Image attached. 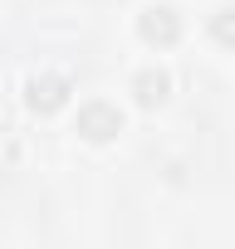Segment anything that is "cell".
Masks as SVG:
<instances>
[{
    "mask_svg": "<svg viewBox=\"0 0 235 249\" xmlns=\"http://www.w3.org/2000/svg\"><path fill=\"white\" fill-rule=\"evenodd\" d=\"M74 132L83 142H113L123 132V112H118V103H108V98H88L78 107V117H74Z\"/></svg>",
    "mask_w": 235,
    "mask_h": 249,
    "instance_id": "obj_1",
    "label": "cell"
},
{
    "mask_svg": "<svg viewBox=\"0 0 235 249\" xmlns=\"http://www.w3.org/2000/svg\"><path fill=\"white\" fill-rule=\"evenodd\" d=\"M69 78L64 73H35L30 83H25V103H30V112H59L64 103H69Z\"/></svg>",
    "mask_w": 235,
    "mask_h": 249,
    "instance_id": "obj_2",
    "label": "cell"
},
{
    "mask_svg": "<svg viewBox=\"0 0 235 249\" xmlns=\"http://www.w3.org/2000/svg\"><path fill=\"white\" fill-rule=\"evenodd\" d=\"M137 35H142L147 44L167 49V44H176V39H181V20H176V10H172V5H147V10L137 15Z\"/></svg>",
    "mask_w": 235,
    "mask_h": 249,
    "instance_id": "obj_3",
    "label": "cell"
},
{
    "mask_svg": "<svg viewBox=\"0 0 235 249\" xmlns=\"http://www.w3.org/2000/svg\"><path fill=\"white\" fill-rule=\"evenodd\" d=\"M167 93H172V73H167V69H137V73H133V98H137L142 107H157Z\"/></svg>",
    "mask_w": 235,
    "mask_h": 249,
    "instance_id": "obj_4",
    "label": "cell"
},
{
    "mask_svg": "<svg viewBox=\"0 0 235 249\" xmlns=\"http://www.w3.org/2000/svg\"><path fill=\"white\" fill-rule=\"evenodd\" d=\"M211 35H215L220 44H230V49H235V5H225V10H215V15H211Z\"/></svg>",
    "mask_w": 235,
    "mask_h": 249,
    "instance_id": "obj_5",
    "label": "cell"
}]
</instances>
